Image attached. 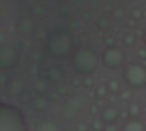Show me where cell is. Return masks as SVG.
<instances>
[{
	"instance_id": "obj_7",
	"label": "cell",
	"mask_w": 146,
	"mask_h": 131,
	"mask_svg": "<svg viewBox=\"0 0 146 131\" xmlns=\"http://www.w3.org/2000/svg\"><path fill=\"white\" fill-rule=\"evenodd\" d=\"M35 131H58V130H57L56 124H53L50 121H45V122H41L36 125Z\"/></svg>"
},
{
	"instance_id": "obj_1",
	"label": "cell",
	"mask_w": 146,
	"mask_h": 131,
	"mask_svg": "<svg viewBox=\"0 0 146 131\" xmlns=\"http://www.w3.org/2000/svg\"><path fill=\"white\" fill-rule=\"evenodd\" d=\"M0 131H28L25 115L21 108L0 102Z\"/></svg>"
},
{
	"instance_id": "obj_3",
	"label": "cell",
	"mask_w": 146,
	"mask_h": 131,
	"mask_svg": "<svg viewBox=\"0 0 146 131\" xmlns=\"http://www.w3.org/2000/svg\"><path fill=\"white\" fill-rule=\"evenodd\" d=\"M73 67L80 74H89L96 68V57L89 51H80L73 58Z\"/></svg>"
},
{
	"instance_id": "obj_2",
	"label": "cell",
	"mask_w": 146,
	"mask_h": 131,
	"mask_svg": "<svg viewBox=\"0 0 146 131\" xmlns=\"http://www.w3.org/2000/svg\"><path fill=\"white\" fill-rule=\"evenodd\" d=\"M124 79L131 89H142L146 85V71L139 64H131L124 71Z\"/></svg>"
},
{
	"instance_id": "obj_4",
	"label": "cell",
	"mask_w": 146,
	"mask_h": 131,
	"mask_svg": "<svg viewBox=\"0 0 146 131\" xmlns=\"http://www.w3.org/2000/svg\"><path fill=\"white\" fill-rule=\"evenodd\" d=\"M124 61V57L121 55L117 50H111L108 51L104 57V63L108 68H118Z\"/></svg>"
},
{
	"instance_id": "obj_6",
	"label": "cell",
	"mask_w": 146,
	"mask_h": 131,
	"mask_svg": "<svg viewBox=\"0 0 146 131\" xmlns=\"http://www.w3.org/2000/svg\"><path fill=\"white\" fill-rule=\"evenodd\" d=\"M121 131H143V125L139 121H130V122L124 124Z\"/></svg>"
},
{
	"instance_id": "obj_8",
	"label": "cell",
	"mask_w": 146,
	"mask_h": 131,
	"mask_svg": "<svg viewBox=\"0 0 146 131\" xmlns=\"http://www.w3.org/2000/svg\"><path fill=\"white\" fill-rule=\"evenodd\" d=\"M107 131H115V130H114V128H108Z\"/></svg>"
},
{
	"instance_id": "obj_5",
	"label": "cell",
	"mask_w": 146,
	"mask_h": 131,
	"mask_svg": "<svg viewBox=\"0 0 146 131\" xmlns=\"http://www.w3.org/2000/svg\"><path fill=\"white\" fill-rule=\"evenodd\" d=\"M117 118H118V112H117V109H114V108H107V109L102 112V120H104L107 124H113Z\"/></svg>"
}]
</instances>
